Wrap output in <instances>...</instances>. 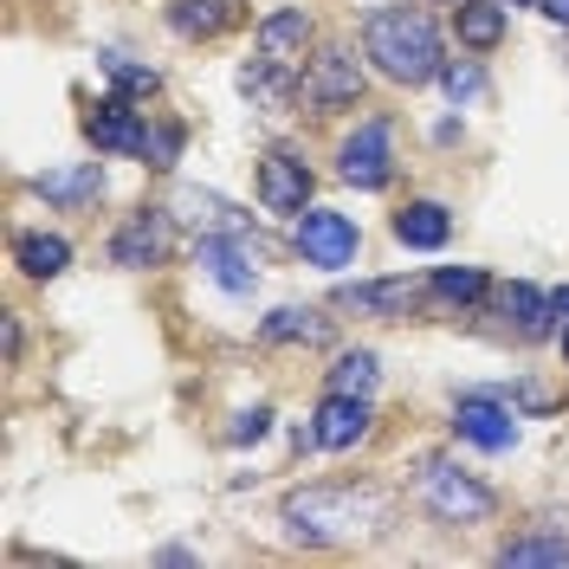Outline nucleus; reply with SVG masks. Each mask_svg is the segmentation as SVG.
Segmentation results:
<instances>
[{"instance_id":"nucleus-1","label":"nucleus","mask_w":569,"mask_h":569,"mask_svg":"<svg viewBox=\"0 0 569 569\" xmlns=\"http://www.w3.org/2000/svg\"><path fill=\"white\" fill-rule=\"evenodd\" d=\"M395 518V492L389 486H305V492L284 498V525L305 537V543H356V537H376L389 531Z\"/></svg>"},{"instance_id":"nucleus-2","label":"nucleus","mask_w":569,"mask_h":569,"mask_svg":"<svg viewBox=\"0 0 569 569\" xmlns=\"http://www.w3.org/2000/svg\"><path fill=\"white\" fill-rule=\"evenodd\" d=\"M362 59H376V71L395 78V84H408V91L433 84L440 66H447L440 27H433L427 7H382V13H369V27H362Z\"/></svg>"},{"instance_id":"nucleus-3","label":"nucleus","mask_w":569,"mask_h":569,"mask_svg":"<svg viewBox=\"0 0 569 569\" xmlns=\"http://www.w3.org/2000/svg\"><path fill=\"white\" fill-rule=\"evenodd\" d=\"M415 498H421L427 518H440V525H486L498 511L492 486H479V479L453 460H427L421 479H415Z\"/></svg>"},{"instance_id":"nucleus-4","label":"nucleus","mask_w":569,"mask_h":569,"mask_svg":"<svg viewBox=\"0 0 569 569\" xmlns=\"http://www.w3.org/2000/svg\"><path fill=\"white\" fill-rule=\"evenodd\" d=\"M453 433L486 447V453H511L518 447V408L505 401V389H466L453 401Z\"/></svg>"},{"instance_id":"nucleus-5","label":"nucleus","mask_w":569,"mask_h":569,"mask_svg":"<svg viewBox=\"0 0 569 569\" xmlns=\"http://www.w3.org/2000/svg\"><path fill=\"white\" fill-rule=\"evenodd\" d=\"M337 176L350 181V188H389L395 181V130L389 117H369V123H356L343 149H337Z\"/></svg>"},{"instance_id":"nucleus-6","label":"nucleus","mask_w":569,"mask_h":569,"mask_svg":"<svg viewBox=\"0 0 569 569\" xmlns=\"http://www.w3.org/2000/svg\"><path fill=\"white\" fill-rule=\"evenodd\" d=\"M291 240H298V252H305V266H318V272H343V266L356 259V247H362L356 220L337 213V208H305Z\"/></svg>"},{"instance_id":"nucleus-7","label":"nucleus","mask_w":569,"mask_h":569,"mask_svg":"<svg viewBox=\"0 0 569 569\" xmlns=\"http://www.w3.org/2000/svg\"><path fill=\"white\" fill-rule=\"evenodd\" d=\"M298 98L311 110H343L362 98V59H356L350 46H323L318 59L305 66V78H298Z\"/></svg>"},{"instance_id":"nucleus-8","label":"nucleus","mask_w":569,"mask_h":569,"mask_svg":"<svg viewBox=\"0 0 569 569\" xmlns=\"http://www.w3.org/2000/svg\"><path fill=\"white\" fill-rule=\"evenodd\" d=\"M169 208H137L117 233H110V266H123V272H149V266H162L169 259Z\"/></svg>"},{"instance_id":"nucleus-9","label":"nucleus","mask_w":569,"mask_h":569,"mask_svg":"<svg viewBox=\"0 0 569 569\" xmlns=\"http://www.w3.org/2000/svg\"><path fill=\"white\" fill-rule=\"evenodd\" d=\"M201 266L227 298H252L259 284V247L252 233H201Z\"/></svg>"},{"instance_id":"nucleus-10","label":"nucleus","mask_w":569,"mask_h":569,"mask_svg":"<svg viewBox=\"0 0 569 569\" xmlns=\"http://www.w3.org/2000/svg\"><path fill=\"white\" fill-rule=\"evenodd\" d=\"M337 311H356V318H408L421 305V284L415 279H362V284H337L330 291Z\"/></svg>"},{"instance_id":"nucleus-11","label":"nucleus","mask_w":569,"mask_h":569,"mask_svg":"<svg viewBox=\"0 0 569 569\" xmlns=\"http://www.w3.org/2000/svg\"><path fill=\"white\" fill-rule=\"evenodd\" d=\"M369 421H376V408H369V395H323L318 415H311V433H318L323 453H350L356 440L369 433Z\"/></svg>"},{"instance_id":"nucleus-12","label":"nucleus","mask_w":569,"mask_h":569,"mask_svg":"<svg viewBox=\"0 0 569 569\" xmlns=\"http://www.w3.org/2000/svg\"><path fill=\"white\" fill-rule=\"evenodd\" d=\"M259 208L266 213H298L311 208V169L298 162V156H284V149H272L266 162H259Z\"/></svg>"},{"instance_id":"nucleus-13","label":"nucleus","mask_w":569,"mask_h":569,"mask_svg":"<svg viewBox=\"0 0 569 569\" xmlns=\"http://www.w3.org/2000/svg\"><path fill=\"white\" fill-rule=\"evenodd\" d=\"M305 46H311V13H305V7H279V13L259 20V33H252V59H272V66L298 71ZM298 78H305V71H298Z\"/></svg>"},{"instance_id":"nucleus-14","label":"nucleus","mask_w":569,"mask_h":569,"mask_svg":"<svg viewBox=\"0 0 569 569\" xmlns=\"http://www.w3.org/2000/svg\"><path fill=\"white\" fill-rule=\"evenodd\" d=\"M142 130H149V123H142V110H130V98H123V91H110L104 104L84 117V137L98 142L104 156H137Z\"/></svg>"},{"instance_id":"nucleus-15","label":"nucleus","mask_w":569,"mask_h":569,"mask_svg":"<svg viewBox=\"0 0 569 569\" xmlns=\"http://www.w3.org/2000/svg\"><path fill=\"white\" fill-rule=\"evenodd\" d=\"M498 311L511 318L518 337H531V343H543V337L557 330V318H563V311H557V291H537V284H525V279L498 291Z\"/></svg>"},{"instance_id":"nucleus-16","label":"nucleus","mask_w":569,"mask_h":569,"mask_svg":"<svg viewBox=\"0 0 569 569\" xmlns=\"http://www.w3.org/2000/svg\"><path fill=\"white\" fill-rule=\"evenodd\" d=\"M395 240L408 252H440L453 240V213L440 208V201H408V208L395 213Z\"/></svg>"},{"instance_id":"nucleus-17","label":"nucleus","mask_w":569,"mask_h":569,"mask_svg":"<svg viewBox=\"0 0 569 569\" xmlns=\"http://www.w3.org/2000/svg\"><path fill=\"white\" fill-rule=\"evenodd\" d=\"M33 194L59 201V208H84V201H98V194H104V169H98V162H71V169H52V176H39V181H33Z\"/></svg>"},{"instance_id":"nucleus-18","label":"nucleus","mask_w":569,"mask_h":569,"mask_svg":"<svg viewBox=\"0 0 569 569\" xmlns=\"http://www.w3.org/2000/svg\"><path fill=\"white\" fill-rule=\"evenodd\" d=\"M176 208L188 227H201V233H252V220L240 208H227L220 194H208V188H181Z\"/></svg>"},{"instance_id":"nucleus-19","label":"nucleus","mask_w":569,"mask_h":569,"mask_svg":"<svg viewBox=\"0 0 569 569\" xmlns=\"http://www.w3.org/2000/svg\"><path fill=\"white\" fill-rule=\"evenodd\" d=\"M240 91H247L259 110H284L298 98V71L272 66V59H247V66H240Z\"/></svg>"},{"instance_id":"nucleus-20","label":"nucleus","mask_w":569,"mask_h":569,"mask_svg":"<svg viewBox=\"0 0 569 569\" xmlns=\"http://www.w3.org/2000/svg\"><path fill=\"white\" fill-rule=\"evenodd\" d=\"M323 337H330V318H318L311 305H279L259 323V343H323Z\"/></svg>"},{"instance_id":"nucleus-21","label":"nucleus","mask_w":569,"mask_h":569,"mask_svg":"<svg viewBox=\"0 0 569 569\" xmlns=\"http://www.w3.org/2000/svg\"><path fill=\"white\" fill-rule=\"evenodd\" d=\"M486 291H492V279H486L479 266H440L433 284H427V298H433V305H447V311H472Z\"/></svg>"},{"instance_id":"nucleus-22","label":"nucleus","mask_w":569,"mask_h":569,"mask_svg":"<svg viewBox=\"0 0 569 569\" xmlns=\"http://www.w3.org/2000/svg\"><path fill=\"white\" fill-rule=\"evenodd\" d=\"M13 259H20L27 279H59L71 266V240H59V233H20L13 240Z\"/></svg>"},{"instance_id":"nucleus-23","label":"nucleus","mask_w":569,"mask_h":569,"mask_svg":"<svg viewBox=\"0 0 569 569\" xmlns=\"http://www.w3.org/2000/svg\"><path fill=\"white\" fill-rule=\"evenodd\" d=\"M227 20H233L227 0H169V27H176L181 39H220Z\"/></svg>"},{"instance_id":"nucleus-24","label":"nucleus","mask_w":569,"mask_h":569,"mask_svg":"<svg viewBox=\"0 0 569 569\" xmlns=\"http://www.w3.org/2000/svg\"><path fill=\"white\" fill-rule=\"evenodd\" d=\"M453 27H460V46H472V52H492L498 39H505V7H498V0H460Z\"/></svg>"},{"instance_id":"nucleus-25","label":"nucleus","mask_w":569,"mask_h":569,"mask_svg":"<svg viewBox=\"0 0 569 569\" xmlns=\"http://www.w3.org/2000/svg\"><path fill=\"white\" fill-rule=\"evenodd\" d=\"M337 395H376V382H382V369H376V350H343L337 362H330V376H323Z\"/></svg>"},{"instance_id":"nucleus-26","label":"nucleus","mask_w":569,"mask_h":569,"mask_svg":"<svg viewBox=\"0 0 569 569\" xmlns=\"http://www.w3.org/2000/svg\"><path fill=\"white\" fill-rule=\"evenodd\" d=\"M498 563H569V537L563 531H543V537H511L498 550Z\"/></svg>"},{"instance_id":"nucleus-27","label":"nucleus","mask_w":569,"mask_h":569,"mask_svg":"<svg viewBox=\"0 0 569 569\" xmlns=\"http://www.w3.org/2000/svg\"><path fill=\"white\" fill-rule=\"evenodd\" d=\"M440 84H447L453 110H466V104L486 98V71H479V59H447V66H440Z\"/></svg>"},{"instance_id":"nucleus-28","label":"nucleus","mask_w":569,"mask_h":569,"mask_svg":"<svg viewBox=\"0 0 569 569\" xmlns=\"http://www.w3.org/2000/svg\"><path fill=\"white\" fill-rule=\"evenodd\" d=\"M137 162H149V169H176L181 162V123H149L142 130V149H137Z\"/></svg>"},{"instance_id":"nucleus-29","label":"nucleus","mask_w":569,"mask_h":569,"mask_svg":"<svg viewBox=\"0 0 569 569\" xmlns=\"http://www.w3.org/2000/svg\"><path fill=\"white\" fill-rule=\"evenodd\" d=\"M104 71H110V84H117L123 98H156V91H162V71H156V66H130V59H117V52H110Z\"/></svg>"},{"instance_id":"nucleus-30","label":"nucleus","mask_w":569,"mask_h":569,"mask_svg":"<svg viewBox=\"0 0 569 569\" xmlns=\"http://www.w3.org/2000/svg\"><path fill=\"white\" fill-rule=\"evenodd\" d=\"M266 433H272V408H240L233 427H227V440H233V447H252V440H266Z\"/></svg>"},{"instance_id":"nucleus-31","label":"nucleus","mask_w":569,"mask_h":569,"mask_svg":"<svg viewBox=\"0 0 569 569\" xmlns=\"http://www.w3.org/2000/svg\"><path fill=\"white\" fill-rule=\"evenodd\" d=\"M543 7V20H557V27H569V0H537Z\"/></svg>"},{"instance_id":"nucleus-32","label":"nucleus","mask_w":569,"mask_h":569,"mask_svg":"<svg viewBox=\"0 0 569 569\" xmlns=\"http://www.w3.org/2000/svg\"><path fill=\"white\" fill-rule=\"evenodd\" d=\"M557 311H563V318H569V284H563V291H557Z\"/></svg>"},{"instance_id":"nucleus-33","label":"nucleus","mask_w":569,"mask_h":569,"mask_svg":"<svg viewBox=\"0 0 569 569\" xmlns=\"http://www.w3.org/2000/svg\"><path fill=\"white\" fill-rule=\"evenodd\" d=\"M563 356H569V318H563Z\"/></svg>"},{"instance_id":"nucleus-34","label":"nucleus","mask_w":569,"mask_h":569,"mask_svg":"<svg viewBox=\"0 0 569 569\" xmlns=\"http://www.w3.org/2000/svg\"><path fill=\"white\" fill-rule=\"evenodd\" d=\"M511 7H537V0H511Z\"/></svg>"}]
</instances>
